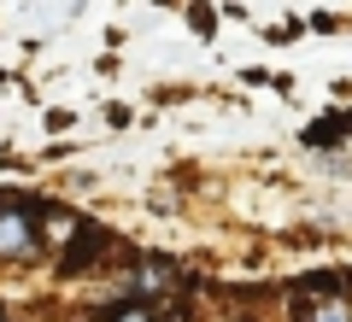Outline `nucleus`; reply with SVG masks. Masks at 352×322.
Here are the masks:
<instances>
[{
	"instance_id": "f257e3e1",
	"label": "nucleus",
	"mask_w": 352,
	"mask_h": 322,
	"mask_svg": "<svg viewBox=\"0 0 352 322\" xmlns=\"http://www.w3.org/2000/svg\"><path fill=\"white\" fill-rule=\"evenodd\" d=\"M36 252V205L0 217V258H30Z\"/></svg>"
},
{
	"instance_id": "f03ea898",
	"label": "nucleus",
	"mask_w": 352,
	"mask_h": 322,
	"mask_svg": "<svg viewBox=\"0 0 352 322\" xmlns=\"http://www.w3.org/2000/svg\"><path fill=\"white\" fill-rule=\"evenodd\" d=\"M106 246H112V235H100V229H94V235H82V240H76V246H71V252L59 258V270H65V275H76V270H82L88 258H100Z\"/></svg>"
},
{
	"instance_id": "20e7f679",
	"label": "nucleus",
	"mask_w": 352,
	"mask_h": 322,
	"mask_svg": "<svg viewBox=\"0 0 352 322\" xmlns=\"http://www.w3.org/2000/svg\"><path fill=\"white\" fill-rule=\"evenodd\" d=\"M112 322H153V317H147V310H118Z\"/></svg>"
},
{
	"instance_id": "7ed1b4c3",
	"label": "nucleus",
	"mask_w": 352,
	"mask_h": 322,
	"mask_svg": "<svg viewBox=\"0 0 352 322\" xmlns=\"http://www.w3.org/2000/svg\"><path fill=\"white\" fill-rule=\"evenodd\" d=\"M311 322H352V310L346 305H323V310H311Z\"/></svg>"
}]
</instances>
